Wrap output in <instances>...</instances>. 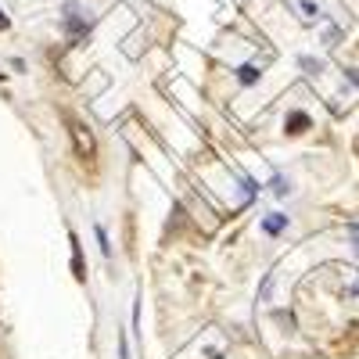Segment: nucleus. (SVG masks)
<instances>
[{"mask_svg": "<svg viewBox=\"0 0 359 359\" xmlns=\"http://www.w3.org/2000/svg\"><path fill=\"white\" fill-rule=\"evenodd\" d=\"M62 118H65V126H69V137H72V151H76V158L83 162V165H90L94 169L97 165V137H94V130H90L83 118H76L72 111H62Z\"/></svg>", "mask_w": 359, "mask_h": 359, "instance_id": "1", "label": "nucleus"}, {"mask_svg": "<svg viewBox=\"0 0 359 359\" xmlns=\"http://www.w3.org/2000/svg\"><path fill=\"white\" fill-rule=\"evenodd\" d=\"M313 123H309V115L306 111H291L287 118H284V133H291V137H298V133H306Z\"/></svg>", "mask_w": 359, "mask_h": 359, "instance_id": "2", "label": "nucleus"}, {"mask_svg": "<svg viewBox=\"0 0 359 359\" xmlns=\"http://www.w3.org/2000/svg\"><path fill=\"white\" fill-rule=\"evenodd\" d=\"M262 230H266L269 237L284 233V230H287V216H284V212H269V216H262Z\"/></svg>", "mask_w": 359, "mask_h": 359, "instance_id": "3", "label": "nucleus"}, {"mask_svg": "<svg viewBox=\"0 0 359 359\" xmlns=\"http://www.w3.org/2000/svg\"><path fill=\"white\" fill-rule=\"evenodd\" d=\"M69 241H72V269H76V280L83 284L86 280V269H83V252H79V237L69 233Z\"/></svg>", "mask_w": 359, "mask_h": 359, "instance_id": "4", "label": "nucleus"}, {"mask_svg": "<svg viewBox=\"0 0 359 359\" xmlns=\"http://www.w3.org/2000/svg\"><path fill=\"white\" fill-rule=\"evenodd\" d=\"M259 76H262V72H259L255 65H241V69H237V79H241L245 86H252V83H259Z\"/></svg>", "mask_w": 359, "mask_h": 359, "instance_id": "5", "label": "nucleus"}, {"mask_svg": "<svg viewBox=\"0 0 359 359\" xmlns=\"http://www.w3.org/2000/svg\"><path fill=\"white\" fill-rule=\"evenodd\" d=\"M287 191H291V184H287V180H284V176L277 172V176H273V194H277V198H284Z\"/></svg>", "mask_w": 359, "mask_h": 359, "instance_id": "6", "label": "nucleus"}, {"mask_svg": "<svg viewBox=\"0 0 359 359\" xmlns=\"http://www.w3.org/2000/svg\"><path fill=\"white\" fill-rule=\"evenodd\" d=\"M97 241H101V255L104 259H111V245H108V233H104V226L97 223Z\"/></svg>", "mask_w": 359, "mask_h": 359, "instance_id": "7", "label": "nucleus"}, {"mask_svg": "<svg viewBox=\"0 0 359 359\" xmlns=\"http://www.w3.org/2000/svg\"><path fill=\"white\" fill-rule=\"evenodd\" d=\"M118 359H130V341H126V334L118 338Z\"/></svg>", "mask_w": 359, "mask_h": 359, "instance_id": "8", "label": "nucleus"}, {"mask_svg": "<svg viewBox=\"0 0 359 359\" xmlns=\"http://www.w3.org/2000/svg\"><path fill=\"white\" fill-rule=\"evenodd\" d=\"M8 25H11V18L4 15V8H0V33H4V29H8Z\"/></svg>", "mask_w": 359, "mask_h": 359, "instance_id": "9", "label": "nucleus"}]
</instances>
